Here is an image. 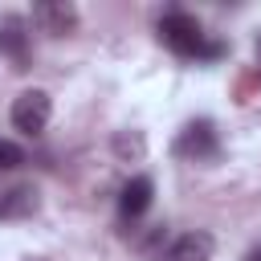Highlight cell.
Returning a JSON list of instances; mask_svg holds the SVG:
<instances>
[{
  "label": "cell",
  "instance_id": "cell-1",
  "mask_svg": "<svg viewBox=\"0 0 261 261\" xmlns=\"http://www.w3.org/2000/svg\"><path fill=\"white\" fill-rule=\"evenodd\" d=\"M159 37H163V45H167L171 53H179V57L212 61V57L224 53V45L208 41L204 29H200V20H196L192 12H184V8H167V12L159 16Z\"/></svg>",
  "mask_w": 261,
  "mask_h": 261
},
{
  "label": "cell",
  "instance_id": "cell-2",
  "mask_svg": "<svg viewBox=\"0 0 261 261\" xmlns=\"http://www.w3.org/2000/svg\"><path fill=\"white\" fill-rule=\"evenodd\" d=\"M171 151H175V159H188V163H212V159H220V135L208 118H196L175 135Z\"/></svg>",
  "mask_w": 261,
  "mask_h": 261
},
{
  "label": "cell",
  "instance_id": "cell-3",
  "mask_svg": "<svg viewBox=\"0 0 261 261\" xmlns=\"http://www.w3.org/2000/svg\"><path fill=\"white\" fill-rule=\"evenodd\" d=\"M49 118H53V98H49L45 90H24V94H16V102H12V126H16L20 135H41V130L49 126Z\"/></svg>",
  "mask_w": 261,
  "mask_h": 261
},
{
  "label": "cell",
  "instance_id": "cell-4",
  "mask_svg": "<svg viewBox=\"0 0 261 261\" xmlns=\"http://www.w3.org/2000/svg\"><path fill=\"white\" fill-rule=\"evenodd\" d=\"M77 8L69 4V0H41V4H33V24L41 29V33H49V37H69L73 29H77Z\"/></svg>",
  "mask_w": 261,
  "mask_h": 261
},
{
  "label": "cell",
  "instance_id": "cell-5",
  "mask_svg": "<svg viewBox=\"0 0 261 261\" xmlns=\"http://www.w3.org/2000/svg\"><path fill=\"white\" fill-rule=\"evenodd\" d=\"M0 57H8L16 69H29V20L20 12L0 16Z\"/></svg>",
  "mask_w": 261,
  "mask_h": 261
},
{
  "label": "cell",
  "instance_id": "cell-6",
  "mask_svg": "<svg viewBox=\"0 0 261 261\" xmlns=\"http://www.w3.org/2000/svg\"><path fill=\"white\" fill-rule=\"evenodd\" d=\"M151 200H155V179H151V175H135V179H126L122 192H118V216H122V220H139V216L151 208Z\"/></svg>",
  "mask_w": 261,
  "mask_h": 261
},
{
  "label": "cell",
  "instance_id": "cell-7",
  "mask_svg": "<svg viewBox=\"0 0 261 261\" xmlns=\"http://www.w3.org/2000/svg\"><path fill=\"white\" fill-rule=\"evenodd\" d=\"M37 208H41V192L33 184H12V188L0 184V220H24Z\"/></svg>",
  "mask_w": 261,
  "mask_h": 261
},
{
  "label": "cell",
  "instance_id": "cell-8",
  "mask_svg": "<svg viewBox=\"0 0 261 261\" xmlns=\"http://www.w3.org/2000/svg\"><path fill=\"white\" fill-rule=\"evenodd\" d=\"M212 249H216V241H212V232H204V228H196V232H184V237H171V245H167V253H163V261H212Z\"/></svg>",
  "mask_w": 261,
  "mask_h": 261
},
{
  "label": "cell",
  "instance_id": "cell-9",
  "mask_svg": "<svg viewBox=\"0 0 261 261\" xmlns=\"http://www.w3.org/2000/svg\"><path fill=\"white\" fill-rule=\"evenodd\" d=\"M24 163V147L12 139H0V171H16Z\"/></svg>",
  "mask_w": 261,
  "mask_h": 261
},
{
  "label": "cell",
  "instance_id": "cell-10",
  "mask_svg": "<svg viewBox=\"0 0 261 261\" xmlns=\"http://www.w3.org/2000/svg\"><path fill=\"white\" fill-rule=\"evenodd\" d=\"M114 151H118V155H135V159H139V155H143V135H126V130H122V135H114Z\"/></svg>",
  "mask_w": 261,
  "mask_h": 261
},
{
  "label": "cell",
  "instance_id": "cell-11",
  "mask_svg": "<svg viewBox=\"0 0 261 261\" xmlns=\"http://www.w3.org/2000/svg\"><path fill=\"white\" fill-rule=\"evenodd\" d=\"M245 261H261V245H257V249H249V257H245Z\"/></svg>",
  "mask_w": 261,
  "mask_h": 261
},
{
  "label": "cell",
  "instance_id": "cell-12",
  "mask_svg": "<svg viewBox=\"0 0 261 261\" xmlns=\"http://www.w3.org/2000/svg\"><path fill=\"white\" fill-rule=\"evenodd\" d=\"M257 49H261V41H257Z\"/></svg>",
  "mask_w": 261,
  "mask_h": 261
}]
</instances>
